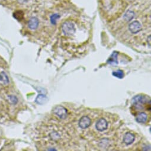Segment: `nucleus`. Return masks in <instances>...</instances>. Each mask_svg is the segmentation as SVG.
<instances>
[{
    "instance_id": "f03ea898",
    "label": "nucleus",
    "mask_w": 151,
    "mask_h": 151,
    "mask_svg": "<svg viewBox=\"0 0 151 151\" xmlns=\"http://www.w3.org/2000/svg\"><path fill=\"white\" fill-rule=\"evenodd\" d=\"M62 30L63 33L66 36H72L76 32L75 25L71 21L64 22L62 25Z\"/></svg>"
},
{
    "instance_id": "9d476101",
    "label": "nucleus",
    "mask_w": 151,
    "mask_h": 151,
    "mask_svg": "<svg viewBox=\"0 0 151 151\" xmlns=\"http://www.w3.org/2000/svg\"><path fill=\"white\" fill-rule=\"evenodd\" d=\"M147 119V114L144 112L140 113L137 115L136 117V120L137 122L139 123H145L146 122Z\"/></svg>"
},
{
    "instance_id": "4468645a",
    "label": "nucleus",
    "mask_w": 151,
    "mask_h": 151,
    "mask_svg": "<svg viewBox=\"0 0 151 151\" xmlns=\"http://www.w3.org/2000/svg\"><path fill=\"white\" fill-rule=\"evenodd\" d=\"M13 16L17 20H22L24 18V13L22 11H17L14 13Z\"/></svg>"
},
{
    "instance_id": "dca6fc26",
    "label": "nucleus",
    "mask_w": 151,
    "mask_h": 151,
    "mask_svg": "<svg viewBox=\"0 0 151 151\" xmlns=\"http://www.w3.org/2000/svg\"><path fill=\"white\" fill-rule=\"evenodd\" d=\"M60 15L58 14H54L50 16V22L52 24L56 25L57 20L60 18Z\"/></svg>"
},
{
    "instance_id": "0eeeda50",
    "label": "nucleus",
    "mask_w": 151,
    "mask_h": 151,
    "mask_svg": "<svg viewBox=\"0 0 151 151\" xmlns=\"http://www.w3.org/2000/svg\"><path fill=\"white\" fill-rule=\"evenodd\" d=\"M39 22L38 19L35 17H33L29 21V23H28L29 27L31 30H36L39 26Z\"/></svg>"
},
{
    "instance_id": "2eb2a0df",
    "label": "nucleus",
    "mask_w": 151,
    "mask_h": 151,
    "mask_svg": "<svg viewBox=\"0 0 151 151\" xmlns=\"http://www.w3.org/2000/svg\"><path fill=\"white\" fill-rule=\"evenodd\" d=\"M49 136L53 140H58L60 137V134L56 131H53L52 132H51L49 134Z\"/></svg>"
},
{
    "instance_id": "f257e3e1",
    "label": "nucleus",
    "mask_w": 151,
    "mask_h": 151,
    "mask_svg": "<svg viewBox=\"0 0 151 151\" xmlns=\"http://www.w3.org/2000/svg\"><path fill=\"white\" fill-rule=\"evenodd\" d=\"M132 103L133 106H134L137 109H140L141 108H143V104L150 103V100H147V97L141 95H137L132 99Z\"/></svg>"
},
{
    "instance_id": "a211bd4d",
    "label": "nucleus",
    "mask_w": 151,
    "mask_h": 151,
    "mask_svg": "<svg viewBox=\"0 0 151 151\" xmlns=\"http://www.w3.org/2000/svg\"><path fill=\"white\" fill-rule=\"evenodd\" d=\"M9 100L10 101V103L13 104H16L18 102L17 98L14 96H9Z\"/></svg>"
},
{
    "instance_id": "20e7f679",
    "label": "nucleus",
    "mask_w": 151,
    "mask_h": 151,
    "mask_svg": "<svg viewBox=\"0 0 151 151\" xmlns=\"http://www.w3.org/2000/svg\"><path fill=\"white\" fill-rule=\"evenodd\" d=\"M129 29L132 34H136L141 30L142 26L138 21H134L129 25Z\"/></svg>"
},
{
    "instance_id": "39448f33",
    "label": "nucleus",
    "mask_w": 151,
    "mask_h": 151,
    "mask_svg": "<svg viewBox=\"0 0 151 151\" xmlns=\"http://www.w3.org/2000/svg\"><path fill=\"white\" fill-rule=\"evenodd\" d=\"M96 127L97 130H99L100 132H103L107 129L108 123L106 119H100L96 123Z\"/></svg>"
},
{
    "instance_id": "ddd939ff",
    "label": "nucleus",
    "mask_w": 151,
    "mask_h": 151,
    "mask_svg": "<svg viewBox=\"0 0 151 151\" xmlns=\"http://www.w3.org/2000/svg\"><path fill=\"white\" fill-rule=\"evenodd\" d=\"M0 82H1L4 85H7L9 83V77L4 72H2L0 73Z\"/></svg>"
},
{
    "instance_id": "1a4fd4ad",
    "label": "nucleus",
    "mask_w": 151,
    "mask_h": 151,
    "mask_svg": "<svg viewBox=\"0 0 151 151\" xmlns=\"http://www.w3.org/2000/svg\"><path fill=\"white\" fill-rule=\"evenodd\" d=\"M47 100H48V99L45 95L39 94L37 96L35 101L38 104L43 105V104H45L47 101Z\"/></svg>"
},
{
    "instance_id": "423d86ee",
    "label": "nucleus",
    "mask_w": 151,
    "mask_h": 151,
    "mask_svg": "<svg viewBox=\"0 0 151 151\" xmlns=\"http://www.w3.org/2000/svg\"><path fill=\"white\" fill-rule=\"evenodd\" d=\"M91 119L88 116H83L79 122V126L83 129H87L91 125Z\"/></svg>"
},
{
    "instance_id": "6ab92c4d",
    "label": "nucleus",
    "mask_w": 151,
    "mask_h": 151,
    "mask_svg": "<svg viewBox=\"0 0 151 151\" xmlns=\"http://www.w3.org/2000/svg\"><path fill=\"white\" fill-rule=\"evenodd\" d=\"M147 40H148V44H149V47H150V35H149V36H148Z\"/></svg>"
},
{
    "instance_id": "f3484780",
    "label": "nucleus",
    "mask_w": 151,
    "mask_h": 151,
    "mask_svg": "<svg viewBox=\"0 0 151 151\" xmlns=\"http://www.w3.org/2000/svg\"><path fill=\"white\" fill-rule=\"evenodd\" d=\"M113 75L117 78H123V77H124V73H123V71L122 70H119L117 71H115V72H113L112 73Z\"/></svg>"
},
{
    "instance_id": "9b49d317",
    "label": "nucleus",
    "mask_w": 151,
    "mask_h": 151,
    "mask_svg": "<svg viewBox=\"0 0 151 151\" xmlns=\"http://www.w3.org/2000/svg\"><path fill=\"white\" fill-rule=\"evenodd\" d=\"M117 55L118 53L116 52H114L110 57V58L107 60V63L110 64H117Z\"/></svg>"
},
{
    "instance_id": "f8f14e48",
    "label": "nucleus",
    "mask_w": 151,
    "mask_h": 151,
    "mask_svg": "<svg viewBox=\"0 0 151 151\" xmlns=\"http://www.w3.org/2000/svg\"><path fill=\"white\" fill-rule=\"evenodd\" d=\"M135 16V14L133 12L131 11V10H128L124 15L123 18L124 19L127 21V22H130L133 19H134Z\"/></svg>"
},
{
    "instance_id": "7ed1b4c3",
    "label": "nucleus",
    "mask_w": 151,
    "mask_h": 151,
    "mask_svg": "<svg viewBox=\"0 0 151 151\" xmlns=\"http://www.w3.org/2000/svg\"><path fill=\"white\" fill-rule=\"evenodd\" d=\"M53 113L61 119H65L67 117V110L62 106H56L54 110Z\"/></svg>"
},
{
    "instance_id": "6e6552de",
    "label": "nucleus",
    "mask_w": 151,
    "mask_h": 151,
    "mask_svg": "<svg viewBox=\"0 0 151 151\" xmlns=\"http://www.w3.org/2000/svg\"><path fill=\"white\" fill-rule=\"evenodd\" d=\"M134 136L131 133H126L123 138V142L126 145L132 144L134 140Z\"/></svg>"
}]
</instances>
